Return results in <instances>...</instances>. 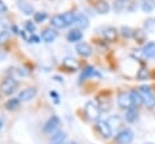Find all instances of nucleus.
Wrapping results in <instances>:
<instances>
[{
    "label": "nucleus",
    "mask_w": 155,
    "mask_h": 144,
    "mask_svg": "<svg viewBox=\"0 0 155 144\" xmlns=\"http://www.w3.org/2000/svg\"><path fill=\"white\" fill-rule=\"evenodd\" d=\"M119 1H120V2H122V1H127V0H119Z\"/></svg>",
    "instance_id": "nucleus-38"
},
{
    "label": "nucleus",
    "mask_w": 155,
    "mask_h": 144,
    "mask_svg": "<svg viewBox=\"0 0 155 144\" xmlns=\"http://www.w3.org/2000/svg\"><path fill=\"white\" fill-rule=\"evenodd\" d=\"M75 50H76V52H78L80 56H82V57H90L91 53H92L91 46H90L88 44H86V42H79V44H76Z\"/></svg>",
    "instance_id": "nucleus-11"
},
{
    "label": "nucleus",
    "mask_w": 155,
    "mask_h": 144,
    "mask_svg": "<svg viewBox=\"0 0 155 144\" xmlns=\"http://www.w3.org/2000/svg\"><path fill=\"white\" fill-rule=\"evenodd\" d=\"M120 31H121V34H122L125 38H132V36H133V33H134V30H132L130 27H126V25L121 27Z\"/></svg>",
    "instance_id": "nucleus-27"
},
{
    "label": "nucleus",
    "mask_w": 155,
    "mask_h": 144,
    "mask_svg": "<svg viewBox=\"0 0 155 144\" xmlns=\"http://www.w3.org/2000/svg\"><path fill=\"white\" fill-rule=\"evenodd\" d=\"M74 24L76 25V29H85L88 27L90 21L88 18L84 15V13H76L75 15V19H74Z\"/></svg>",
    "instance_id": "nucleus-10"
},
{
    "label": "nucleus",
    "mask_w": 155,
    "mask_h": 144,
    "mask_svg": "<svg viewBox=\"0 0 155 144\" xmlns=\"http://www.w3.org/2000/svg\"><path fill=\"white\" fill-rule=\"evenodd\" d=\"M138 117V111H137V108L136 106H131L130 109L126 110V114H125V119L127 122H134Z\"/></svg>",
    "instance_id": "nucleus-19"
},
{
    "label": "nucleus",
    "mask_w": 155,
    "mask_h": 144,
    "mask_svg": "<svg viewBox=\"0 0 155 144\" xmlns=\"http://www.w3.org/2000/svg\"><path fill=\"white\" fill-rule=\"evenodd\" d=\"M17 6H18V8H19L24 15H27V16L34 13L33 6H31L29 2H27L25 0H18V1H17Z\"/></svg>",
    "instance_id": "nucleus-14"
},
{
    "label": "nucleus",
    "mask_w": 155,
    "mask_h": 144,
    "mask_svg": "<svg viewBox=\"0 0 155 144\" xmlns=\"http://www.w3.org/2000/svg\"><path fill=\"white\" fill-rule=\"evenodd\" d=\"M133 138H134V133L131 128H122L115 134L114 142L116 144H131Z\"/></svg>",
    "instance_id": "nucleus-1"
},
{
    "label": "nucleus",
    "mask_w": 155,
    "mask_h": 144,
    "mask_svg": "<svg viewBox=\"0 0 155 144\" xmlns=\"http://www.w3.org/2000/svg\"><path fill=\"white\" fill-rule=\"evenodd\" d=\"M96 128H97V131L99 132V134H101L103 138H105V139H108V138H110V137L113 136V128H111L110 125H109L107 121H104V120H98L97 123H96Z\"/></svg>",
    "instance_id": "nucleus-5"
},
{
    "label": "nucleus",
    "mask_w": 155,
    "mask_h": 144,
    "mask_svg": "<svg viewBox=\"0 0 155 144\" xmlns=\"http://www.w3.org/2000/svg\"><path fill=\"white\" fill-rule=\"evenodd\" d=\"M41 38L45 42H52L57 38V31L53 29H46V30H44Z\"/></svg>",
    "instance_id": "nucleus-21"
},
{
    "label": "nucleus",
    "mask_w": 155,
    "mask_h": 144,
    "mask_svg": "<svg viewBox=\"0 0 155 144\" xmlns=\"http://www.w3.org/2000/svg\"><path fill=\"white\" fill-rule=\"evenodd\" d=\"M10 39V33L6 31V30H2L0 31V44H5L6 41H8Z\"/></svg>",
    "instance_id": "nucleus-31"
},
{
    "label": "nucleus",
    "mask_w": 155,
    "mask_h": 144,
    "mask_svg": "<svg viewBox=\"0 0 155 144\" xmlns=\"http://www.w3.org/2000/svg\"><path fill=\"white\" fill-rule=\"evenodd\" d=\"M29 41L33 42V44H38V42L40 41V38H39L38 35H31V36L29 38Z\"/></svg>",
    "instance_id": "nucleus-33"
},
{
    "label": "nucleus",
    "mask_w": 155,
    "mask_h": 144,
    "mask_svg": "<svg viewBox=\"0 0 155 144\" xmlns=\"http://www.w3.org/2000/svg\"><path fill=\"white\" fill-rule=\"evenodd\" d=\"M65 139H67V133L63 131V129H58V131H56L53 134H52V137L50 138V144H65L64 142H65Z\"/></svg>",
    "instance_id": "nucleus-9"
},
{
    "label": "nucleus",
    "mask_w": 155,
    "mask_h": 144,
    "mask_svg": "<svg viewBox=\"0 0 155 144\" xmlns=\"http://www.w3.org/2000/svg\"><path fill=\"white\" fill-rule=\"evenodd\" d=\"M65 144H78V143L74 142V140H70V142H68V143H65Z\"/></svg>",
    "instance_id": "nucleus-37"
},
{
    "label": "nucleus",
    "mask_w": 155,
    "mask_h": 144,
    "mask_svg": "<svg viewBox=\"0 0 155 144\" xmlns=\"http://www.w3.org/2000/svg\"><path fill=\"white\" fill-rule=\"evenodd\" d=\"M147 144H153V143H147Z\"/></svg>",
    "instance_id": "nucleus-39"
},
{
    "label": "nucleus",
    "mask_w": 155,
    "mask_h": 144,
    "mask_svg": "<svg viewBox=\"0 0 155 144\" xmlns=\"http://www.w3.org/2000/svg\"><path fill=\"white\" fill-rule=\"evenodd\" d=\"M133 36L136 38V40H137L138 42H143V41L145 40L147 34H145L144 30H136V31L133 33Z\"/></svg>",
    "instance_id": "nucleus-28"
},
{
    "label": "nucleus",
    "mask_w": 155,
    "mask_h": 144,
    "mask_svg": "<svg viewBox=\"0 0 155 144\" xmlns=\"http://www.w3.org/2000/svg\"><path fill=\"white\" fill-rule=\"evenodd\" d=\"M107 122L110 125V127H111L113 129H114V128H119V127L122 126V121H121L120 116H117V115H113V116H110V117L108 119Z\"/></svg>",
    "instance_id": "nucleus-22"
},
{
    "label": "nucleus",
    "mask_w": 155,
    "mask_h": 144,
    "mask_svg": "<svg viewBox=\"0 0 155 144\" xmlns=\"http://www.w3.org/2000/svg\"><path fill=\"white\" fill-rule=\"evenodd\" d=\"M139 93L144 100V104L149 108V109H153L155 106V96L153 94V91L150 88V86L148 85H142L139 87Z\"/></svg>",
    "instance_id": "nucleus-2"
},
{
    "label": "nucleus",
    "mask_w": 155,
    "mask_h": 144,
    "mask_svg": "<svg viewBox=\"0 0 155 144\" xmlns=\"http://www.w3.org/2000/svg\"><path fill=\"white\" fill-rule=\"evenodd\" d=\"M68 41L70 42H78L82 39V31L80 29H71L67 35Z\"/></svg>",
    "instance_id": "nucleus-18"
},
{
    "label": "nucleus",
    "mask_w": 155,
    "mask_h": 144,
    "mask_svg": "<svg viewBox=\"0 0 155 144\" xmlns=\"http://www.w3.org/2000/svg\"><path fill=\"white\" fill-rule=\"evenodd\" d=\"M51 96H53V98H54V103H58L59 100H58V96L54 93V92H51Z\"/></svg>",
    "instance_id": "nucleus-35"
},
{
    "label": "nucleus",
    "mask_w": 155,
    "mask_h": 144,
    "mask_svg": "<svg viewBox=\"0 0 155 144\" xmlns=\"http://www.w3.org/2000/svg\"><path fill=\"white\" fill-rule=\"evenodd\" d=\"M38 93V90L35 87H27L24 90H22L19 93H18V99L19 102H28L30 99H33Z\"/></svg>",
    "instance_id": "nucleus-8"
},
{
    "label": "nucleus",
    "mask_w": 155,
    "mask_h": 144,
    "mask_svg": "<svg viewBox=\"0 0 155 144\" xmlns=\"http://www.w3.org/2000/svg\"><path fill=\"white\" fill-rule=\"evenodd\" d=\"M143 1H144V0H143Z\"/></svg>",
    "instance_id": "nucleus-40"
},
{
    "label": "nucleus",
    "mask_w": 155,
    "mask_h": 144,
    "mask_svg": "<svg viewBox=\"0 0 155 144\" xmlns=\"http://www.w3.org/2000/svg\"><path fill=\"white\" fill-rule=\"evenodd\" d=\"M144 28L147 31H154L155 30V18H149L144 23Z\"/></svg>",
    "instance_id": "nucleus-26"
},
{
    "label": "nucleus",
    "mask_w": 155,
    "mask_h": 144,
    "mask_svg": "<svg viewBox=\"0 0 155 144\" xmlns=\"http://www.w3.org/2000/svg\"><path fill=\"white\" fill-rule=\"evenodd\" d=\"M91 76H99V73H97V70H94V68L92 65H88L81 71L80 81H84V80H86V79H88Z\"/></svg>",
    "instance_id": "nucleus-15"
},
{
    "label": "nucleus",
    "mask_w": 155,
    "mask_h": 144,
    "mask_svg": "<svg viewBox=\"0 0 155 144\" xmlns=\"http://www.w3.org/2000/svg\"><path fill=\"white\" fill-rule=\"evenodd\" d=\"M140 8H142L143 12L149 13V12H151V11L155 8V1H154V0H144V1L142 2Z\"/></svg>",
    "instance_id": "nucleus-23"
},
{
    "label": "nucleus",
    "mask_w": 155,
    "mask_h": 144,
    "mask_svg": "<svg viewBox=\"0 0 155 144\" xmlns=\"http://www.w3.org/2000/svg\"><path fill=\"white\" fill-rule=\"evenodd\" d=\"M143 54L147 58H155V42L149 41L143 47Z\"/></svg>",
    "instance_id": "nucleus-16"
},
{
    "label": "nucleus",
    "mask_w": 155,
    "mask_h": 144,
    "mask_svg": "<svg viewBox=\"0 0 155 144\" xmlns=\"http://www.w3.org/2000/svg\"><path fill=\"white\" fill-rule=\"evenodd\" d=\"M94 8H96V11H97L99 15H105V13L109 12L110 5H109V2L105 1V0H98V1L96 2V5H94Z\"/></svg>",
    "instance_id": "nucleus-13"
},
{
    "label": "nucleus",
    "mask_w": 155,
    "mask_h": 144,
    "mask_svg": "<svg viewBox=\"0 0 155 144\" xmlns=\"http://www.w3.org/2000/svg\"><path fill=\"white\" fill-rule=\"evenodd\" d=\"M130 96H131V99H132V103H133V106L138 108L142 104H144V100L139 93V91H136V90H131L130 91Z\"/></svg>",
    "instance_id": "nucleus-17"
},
{
    "label": "nucleus",
    "mask_w": 155,
    "mask_h": 144,
    "mask_svg": "<svg viewBox=\"0 0 155 144\" xmlns=\"http://www.w3.org/2000/svg\"><path fill=\"white\" fill-rule=\"evenodd\" d=\"M7 11V6L5 5V2L2 0H0V13H4Z\"/></svg>",
    "instance_id": "nucleus-34"
},
{
    "label": "nucleus",
    "mask_w": 155,
    "mask_h": 144,
    "mask_svg": "<svg viewBox=\"0 0 155 144\" xmlns=\"http://www.w3.org/2000/svg\"><path fill=\"white\" fill-rule=\"evenodd\" d=\"M116 103L122 109H130L131 106H133L130 92H120L116 97Z\"/></svg>",
    "instance_id": "nucleus-6"
},
{
    "label": "nucleus",
    "mask_w": 155,
    "mask_h": 144,
    "mask_svg": "<svg viewBox=\"0 0 155 144\" xmlns=\"http://www.w3.org/2000/svg\"><path fill=\"white\" fill-rule=\"evenodd\" d=\"M148 69H145V68H142V69H139L138 70V73H137V77L139 79V80H144V79H147L148 77Z\"/></svg>",
    "instance_id": "nucleus-30"
},
{
    "label": "nucleus",
    "mask_w": 155,
    "mask_h": 144,
    "mask_svg": "<svg viewBox=\"0 0 155 144\" xmlns=\"http://www.w3.org/2000/svg\"><path fill=\"white\" fill-rule=\"evenodd\" d=\"M2 126H4V120H2L1 117H0V129L2 128Z\"/></svg>",
    "instance_id": "nucleus-36"
},
{
    "label": "nucleus",
    "mask_w": 155,
    "mask_h": 144,
    "mask_svg": "<svg viewBox=\"0 0 155 144\" xmlns=\"http://www.w3.org/2000/svg\"><path fill=\"white\" fill-rule=\"evenodd\" d=\"M19 104H21V102H19L18 98H11V99H8V100L5 103V108L8 109V110H15V109L18 108Z\"/></svg>",
    "instance_id": "nucleus-24"
},
{
    "label": "nucleus",
    "mask_w": 155,
    "mask_h": 144,
    "mask_svg": "<svg viewBox=\"0 0 155 144\" xmlns=\"http://www.w3.org/2000/svg\"><path fill=\"white\" fill-rule=\"evenodd\" d=\"M25 29L28 30V31H34L35 30V25H34V23L33 22H25Z\"/></svg>",
    "instance_id": "nucleus-32"
},
{
    "label": "nucleus",
    "mask_w": 155,
    "mask_h": 144,
    "mask_svg": "<svg viewBox=\"0 0 155 144\" xmlns=\"http://www.w3.org/2000/svg\"><path fill=\"white\" fill-rule=\"evenodd\" d=\"M47 18V15L45 12H35L34 13V21L40 23V22H44L45 19Z\"/></svg>",
    "instance_id": "nucleus-29"
},
{
    "label": "nucleus",
    "mask_w": 155,
    "mask_h": 144,
    "mask_svg": "<svg viewBox=\"0 0 155 144\" xmlns=\"http://www.w3.org/2000/svg\"><path fill=\"white\" fill-rule=\"evenodd\" d=\"M61 123H62V122H61V119H59L57 115H52V116L45 122V125H44V127H42V131H44V133H47V134L53 133V132H56V131L59 129Z\"/></svg>",
    "instance_id": "nucleus-4"
},
{
    "label": "nucleus",
    "mask_w": 155,
    "mask_h": 144,
    "mask_svg": "<svg viewBox=\"0 0 155 144\" xmlns=\"http://www.w3.org/2000/svg\"><path fill=\"white\" fill-rule=\"evenodd\" d=\"M63 64L65 67H68L69 69H76V67H78V63H76V61L74 58H64Z\"/></svg>",
    "instance_id": "nucleus-25"
},
{
    "label": "nucleus",
    "mask_w": 155,
    "mask_h": 144,
    "mask_svg": "<svg viewBox=\"0 0 155 144\" xmlns=\"http://www.w3.org/2000/svg\"><path fill=\"white\" fill-rule=\"evenodd\" d=\"M51 25L54 27V28H57V29H62V28L68 27L67 21H65V18H64L63 15H54L51 18Z\"/></svg>",
    "instance_id": "nucleus-12"
},
{
    "label": "nucleus",
    "mask_w": 155,
    "mask_h": 144,
    "mask_svg": "<svg viewBox=\"0 0 155 144\" xmlns=\"http://www.w3.org/2000/svg\"><path fill=\"white\" fill-rule=\"evenodd\" d=\"M85 113H86V115L90 120L98 121V119H99V106H97L92 100H90L85 104Z\"/></svg>",
    "instance_id": "nucleus-7"
},
{
    "label": "nucleus",
    "mask_w": 155,
    "mask_h": 144,
    "mask_svg": "<svg viewBox=\"0 0 155 144\" xmlns=\"http://www.w3.org/2000/svg\"><path fill=\"white\" fill-rule=\"evenodd\" d=\"M103 35H104V38L108 41H116V39H117V30L115 28H111L110 27V28L104 29Z\"/></svg>",
    "instance_id": "nucleus-20"
},
{
    "label": "nucleus",
    "mask_w": 155,
    "mask_h": 144,
    "mask_svg": "<svg viewBox=\"0 0 155 144\" xmlns=\"http://www.w3.org/2000/svg\"><path fill=\"white\" fill-rule=\"evenodd\" d=\"M17 86H18V81H17L16 79H13V77H7V79H5V80L1 82V85H0V91H1V93H4L5 96H10L11 93H13V92L16 91Z\"/></svg>",
    "instance_id": "nucleus-3"
}]
</instances>
